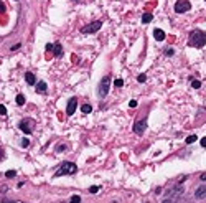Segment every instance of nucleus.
Masks as SVG:
<instances>
[{"mask_svg": "<svg viewBox=\"0 0 206 203\" xmlns=\"http://www.w3.org/2000/svg\"><path fill=\"white\" fill-rule=\"evenodd\" d=\"M190 45L195 48H203L206 45V31L203 30H193L190 33Z\"/></svg>", "mask_w": 206, "mask_h": 203, "instance_id": "f257e3e1", "label": "nucleus"}, {"mask_svg": "<svg viewBox=\"0 0 206 203\" xmlns=\"http://www.w3.org/2000/svg\"><path fill=\"white\" fill-rule=\"evenodd\" d=\"M78 172V165L74 162H63L59 170L55 172V177H63V175H74Z\"/></svg>", "mask_w": 206, "mask_h": 203, "instance_id": "f03ea898", "label": "nucleus"}, {"mask_svg": "<svg viewBox=\"0 0 206 203\" xmlns=\"http://www.w3.org/2000/svg\"><path fill=\"white\" fill-rule=\"evenodd\" d=\"M109 87H111V76H104L99 83V87H97L99 97H106L109 94Z\"/></svg>", "mask_w": 206, "mask_h": 203, "instance_id": "7ed1b4c3", "label": "nucleus"}, {"mask_svg": "<svg viewBox=\"0 0 206 203\" xmlns=\"http://www.w3.org/2000/svg\"><path fill=\"white\" fill-rule=\"evenodd\" d=\"M188 10H191L190 0H176V3H175V12L176 13H185V12H188Z\"/></svg>", "mask_w": 206, "mask_h": 203, "instance_id": "20e7f679", "label": "nucleus"}, {"mask_svg": "<svg viewBox=\"0 0 206 203\" xmlns=\"http://www.w3.org/2000/svg\"><path fill=\"white\" fill-rule=\"evenodd\" d=\"M101 27H102V22H101V20H96V22H92L91 25L83 27V28H81V33H94V31H99Z\"/></svg>", "mask_w": 206, "mask_h": 203, "instance_id": "39448f33", "label": "nucleus"}, {"mask_svg": "<svg viewBox=\"0 0 206 203\" xmlns=\"http://www.w3.org/2000/svg\"><path fill=\"white\" fill-rule=\"evenodd\" d=\"M33 124H35V122L31 121V119H23V121L20 122V131H23L25 134H31V131H33Z\"/></svg>", "mask_w": 206, "mask_h": 203, "instance_id": "423d86ee", "label": "nucleus"}, {"mask_svg": "<svg viewBox=\"0 0 206 203\" xmlns=\"http://www.w3.org/2000/svg\"><path fill=\"white\" fill-rule=\"evenodd\" d=\"M76 107H78V99L76 97H71L68 101V106H66V116H73L76 113Z\"/></svg>", "mask_w": 206, "mask_h": 203, "instance_id": "0eeeda50", "label": "nucleus"}, {"mask_svg": "<svg viewBox=\"0 0 206 203\" xmlns=\"http://www.w3.org/2000/svg\"><path fill=\"white\" fill-rule=\"evenodd\" d=\"M145 129H147V121H137L134 124V132L137 135H142L145 132Z\"/></svg>", "mask_w": 206, "mask_h": 203, "instance_id": "6e6552de", "label": "nucleus"}, {"mask_svg": "<svg viewBox=\"0 0 206 203\" xmlns=\"http://www.w3.org/2000/svg\"><path fill=\"white\" fill-rule=\"evenodd\" d=\"M206 197V185H201V187H198L196 190H195V198L196 200H201V198Z\"/></svg>", "mask_w": 206, "mask_h": 203, "instance_id": "1a4fd4ad", "label": "nucleus"}, {"mask_svg": "<svg viewBox=\"0 0 206 203\" xmlns=\"http://www.w3.org/2000/svg\"><path fill=\"white\" fill-rule=\"evenodd\" d=\"M153 36H155L157 41H163V40H165V31L160 30V28H157L155 31H153Z\"/></svg>", "mask_w": 206, "mask_h": 203, "instance_id": "9d476101", "label": "nucleus"}, {"mask_svg": "<svg viewBox=\"0 0 206 203\" xmlns=\"http://www.w3.org/2000/svg\"><path fill=\"white\" fill-rule=\"evenodd\" d=\"M46 83L45 81H40V83H36V93H40V94H45L46 93Z\"/></svg>", "mask_w": 206, "mask_h": 203, "instance_id": "9b49d317", "label": "nucleus"}, {"mask_svg": "<svg viewBox=\"0 0 206 203\" xmlns=\"http://www.w3.org/2000/svg\"><path fill=\"white\" fill-rule=\"evenodd\" d=\"M25 79H27V83H28V84H36V79H35V75L33 73H27L25 75Z\"/></svg>", "mask_w": 206, "mask_h": 203, "instance_id": "f8f14e48", "label": "nucleus"}, {"mask_svg": "<svg viewBox=\"0 0 206 203\" xmlns=\"http://www.w3.org/2000/svg\"><path fill=\"white\" fill-rule=\"evenodd\" d=\"M81 113H83V114L92 113V106H91V104H83V106H81Z\"/></svg>", "mask_w": 206, "mask_h": 203, "instance_id": "ddd939ff", "label": "nucleus"}, {"mask_svg": "<svg viewBox=\"0 0 206 203\" xmlns=\"http://www.w3.org/2000/svg\"><path fill=\"white\" fill-rule=\"evenodd\" d=\"M152 20H153L152 13H144V15H142V23H150Z\"/></svg>", "mask_w": 206, "mask_h": 203, "instance_id": "4468645a", "label": "nucleus"}, {"mask_svg": "<svg viewBox=\"0 0 206 203\" xmlns=\"http://www.w3.org/2000/svg\"><path fill=\"white\" fill-rule=\"evenodd\" d=\"M55 55H56V56H61V55H63V46H61V43H55Z\"/></svg>", "mask_w": 206, "mask_h": 203, "instance_id": "2eb2a0df", "label": "nucleus"}, {"mask_svg": "<svg viewBox=\"0 0 206 203\" xmlns=\"http://www.w3.org/2000/svg\"><path fill=\"white\" fill-rule=\"evenodd\" d=\"M196 135H188V137L186 139H185V142H186V144L188 145H191V144H195V142H196Z\"/></svg>", "mask_w": 206, "mask_h": 203, "instance_id": "dca6fc26", "label": "nucleus"}, {"mask_svg": "<svg viewBox=\"0 0 206 203\" xmlns=\"http://www.w3.org/2000/svg\"><path fill=\"white\" fill-rule=\"evenodd\" d=\"M17 104H18V106H23V104H25V96H23V94H18V96H17Z\"/></svg>", "mask_w": 206, "mask_h": 203, "instance_id": "f3484780", "label": "nucleus"}, {"mask_svg": "<svg viewBox=\"0 0 206 203\" xmlns=\"http://www.w3.org/2000/svg\"><path fill=\"white\" fill-rule=\"evenodd\" d=\"M69 203H81V197H79V195H73V197L69 198Z\"/></svg>", "mask_w": 206, "mask_h": 203, "instance_id": "a211bd4d", "label": "nucleus"}, {"mask_svg": "<svg viewBox=\"0 0 206 203\" xmlns=\"http://www.w3.org/2000/svg\"><path fill=\"white\" fill-rule=\"evenodd\" d=\"M191 86H193L195 89H200V87H201V81H198V79H193V81H191Z\"/></svg>", "mask_w": 206, "mask_h": 203, "instance_id": "6ab92c4d", "label": "nucleus"}, {"mask_svg": "<svg viewBox=\"0 0 206 203\" xmlns=\"http://www.w3.org/2000/svg\"><path fill=\"white\" fill-rule=\"evenodd\" d=\"M114 86H116V87H122V86H124V79H116V81H114Z\"/></svg>", "mask_w": 206, "mask_h": 203, "instance_id": "aec40b11", "label": "nucleus"}, {"mask_svg": "<svg viewBox=\"0 0 206 203\" xmlns=\"http://www.w3.org/2000/svg\"><path fill=\"white\" fill-rule=\"evenodd\" d=\"M15 175H17V172H15V170H8V172L5 173V177H7V178H13V177H15Z\"/></svg>", "mask_w": 206, "mask_h": 203, "instance_id": "412c9836", "label": "nucleus"}, {"mask_svg": "<svg viewBox=\"0 0 206 203\" xmlns=\"http://www.w3.org/2000/svg\"><path fill=\"white\" fill-rule=\"evenodd\" d=\"M165 55H167V56H173V55H175V50H173V48H167Z\"/></svg>", "mask_w": 206, "mask_h": 203, "instance_id": "4be33fe9", "label": "nucleus"}, {"mask_svg": "<svg viewBox=\"0 0 206 203\" xmlns=\"http://www.w3.org/2000/svg\"><path fill=\"white\" fill-rule=\"evenodd\" d=\"M0 114H2V116H7V107L3 106V104H0Z\"/></svg>", "mask_w": 206, "mask_h": 203, "instance_id": "5701e85b", "label": "nucleus"}, {"mask_svg": "<svg viewBox=\"0 0 206 203\" xmlns=\"http://www.w3.org/2000/svg\"><path fill=\"white\" fill-rule=\"evenodd\" d=\"M145 79H147V76H145V75H139L137 81H139V83H145Z\"/></svg>", "mask_w": 206, "mask_h": 203, "instance_id": "b1692460", "label": "nucleus"}, {"mask_svg": "<svg viewBox=\"0 0 206 203\" xmlns=\"http://www.w3.org/2000/svg\"><path fill=\"white\" fill-rule=\"evenodd\" d=\"M129 107H137V101L130 99V101H129Z\"/></svg>", "mask_w": 206, "mask_h": 203, "instance_id": "393cba45", "label": "nucleus"}, {"mask_svg": "<svg viewBox=\"0 0 206 203\" xmlns=\"http://www.w3.org/2000/svg\"><path fill=\"white\" fill-rule=\"evenodd\" d=\"M28 145H30V141L25 137V139H23V141H22V147H28Z\"/></svg>", "mask_w": 206, "mask_h": 203, "instance_id": "a878e982", "label": "nucleus"}, {"mask_svg": "<svg viewBox=\"0 0 206 203\" xmlns=\"http://www.w3.org/2000/svg\"><path fill=\"white\" fill-rule=\"evenodd\" d=\"M89 192L91 193H97V192H99V187H89Z\"/></svg>", "mask_w": 206, "mask_h": 203, "instance_id": "bb28decb", "label": "nucleus"}, {"mask_svg": "<svg viewBox=\"0 0 206 203\" xmlns=\"http://www.w3.org/2000/svg\"><path fill=\"white\" fill-rule=\"evenodd\" d=\"M66 149V145L64 144H61V145H58V152H63V150Z\"/></svg>", "mask_w": 206, "mask_h": 203, "instance_id": "cd10ccee", "label": "nucleus"}, {"mask_svg": "<svg viewBox=\"0 0 206 203\" xmlns=\"http://www.w3.org/2000/svg\"><path fill=\"white\" fill-rule=\"evenodd\" d=\"M20 46H22V45H20V43H17V45H13V46H12V51H15V50H18V48Z\"/></svg>", "mask_w": 206, "mask_h": 203, "instance_id": "c85d7f7f", "label": "nucleus"}, {"mask_svg": "<svg viewBox=\"0 0 206 203\" xmlns=\"http://www.w3.org/2000/svg\"><path fill=\"white\" fill-rule=\"evenodd\" d=\"M200 144H201V147H204V149H206V137L201 139V142H200Z\"/></svg>", "mask_w": 206, "mask_h": 203, "instance_id": "c756f323", "label": "nucleus"}, {"mask_svg": "<svg viewBox=\"0 0 206 203\" xmlns=\"http://www.w3.org/2000/svg\"><path fill=\"white\" fill-rule=\"evenodd\" d=\"M2 203H15V201H10V200H7V198H3Z\"/></svg>", "mask_w": 206, "mask_h": 203, "instance_id": "7c9ffc66", "label": "nucleus"}, {"mask_svg": "<svg viewBox=\"0 0 206 203\" xmlns=\"http://www.w3.org/2000/svg\"><path fill=\"white\" fill-rule=\"evenodd\" d=\"M201 180H204V182H206V173H203V175H201Z\"/></svg>", "mask_w": 206, "mask_h": 203, "instance_id": "2f4dec72", "label": "nucleus"}, {"mask_svg": "<svg viewBox=\"0 0 206 203\" xmlns=\"http://www.w3.org/2000/svg\"><path fill=\"white\" fill-rule=\"evenodd\" d=\"M0 10H5V5H3V3H0Z\"/></svg>", "mask_w": 206, "mask_h": 203, "instance_id": "473e14b6", "label": "nucleus"}, {"mask_svg": "<svg viewBox=\"0 0 206 203\" xmlns=\"http://www.w3.org/2000/svg\"><path fill=\"white\" fill-rule=\"evenodd\" d=\"M162 203H173V201H172V200H163Z\"/></svg>", "mask_w": 206, "mask_h": 203, "instance_id": "72a5a7b5", "label": "nucleus"}]
</instances>
